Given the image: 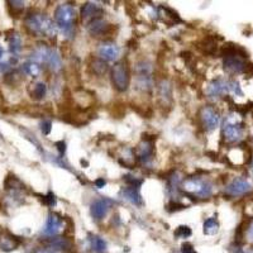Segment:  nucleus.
Masks as SVG:
<instances>
[{
	"label": "nucleus",
	"instance_id": "obj_1",
	"mask_svg": "<svg viewBox=\"0 0 253 253\" xmlns=\"http://www.w3.org/2000/svg\"><path fill=\"white\" fill-rule=\"evenodd\" d=\"M24 26L29 33L42 37H55L57 33L56 24L42 13H29L24 17Z\"/></svg>",
	"mask_w": 253,
	"mask_h": 253
},
{
	"label": "nucleus",
	"instance_id": "obj_2",
	"mask_svg": "<svg viewBox=\"0 0 253 253\" xmlns=\"http://www.w3.org/2000/svg\"><path fill=\"white\" fill-rule=\"evenodd\" d=\"M75 8L70 4H60L55 10V24L66 40L75 37Z\"/></svg>",
	"mask_w": 253,
	"mask_h": 253
},
{
	"label": "nucleus",
	"instance_id": "obj_3",
	"mask_svg": "<svg viewBox=\"0 0 253 253\" xmlns=\"http://www.w3.org/2000/svg\"><path fill=\"white\" fill-rule=\"evenodd\" d=\"M182 186H184L185 191L200 199L210 198L214 191L213 184L205 177H200V176H193V177L186 178Z\"/></svg>",
	"mask_w": 253,
	"mask_h": 253
},
{
	"label": "nucleus",
	"instance_id": "obj_4",
	"mask_svg": "<svg viewBox=\"0 0 253 253\" xmlns=\"http://www.w3.org/2000/svg\"><path fill=\"white\" fill-rule=\"evenodd\" d=\"M110 76H112V84L114 89L119 92H124L128 90L130 84V74L126 63L123 61H119L110 70Z\"/></svg>",
	"mask_w": 253,
	"mask_h": 253
},
{
	"label": "nucleus",
	"instance_id": "obj_5",
	"mask_svg": "<svg viewBox=\"0 0 253 253\" xmlns=\"http://www.w3.org/2000/svg\"><path fill=\"white\" fill-rule=\"evenodd\" d=\"M245 137V124L234 117H228L223 124V138L228 143H239Z\"/></svg>",
	"mask_w": 253,
	"mask_h": 253
},
{
	"label": "nucleus",
	"instance_id": "obj_6",
	"mask_svg": "<svg viewBox=\"0 0 253 253\" xmlns=\"http://www.w3.org/2000/svg\"><path fill=\"white\" fill-rule=\"evenodd\" d=\"M253 190V185L248 181L247 178L245 177H234L229 184L225 186L224 189V195L228 198H241L247 194H250Z\"/></svg>",
	"mask_w": 253,
	"mask_h": 253
},
{
	"label": "nucleus",
	"instance_id": "obj_7",
	"mask_svg": "<svg viewBox=\"0 0 253 253\" xmlns=\"http://www.w3.org/2000/svg\"><path fill=\"white\" fill-rule=\"evenodd\" d=\"M199 117H200V121H202L205 130H209V132L215 130L219 126V123H220V114L211 105L203 107L200 109V113H199Z\"/></svg>",
	"mask_w": 253,
	"mask_h": 253
},
{
	"label": "nucleus",
	"instance_id": "obj_8",
	"mask_svg": "<svg viewBox=\"0 0 253 253\" xmlns=\"http://www.w3.org/2000/svg\"><path fill=\"white\" fill-rule=\"evenodd\" d=\"M63 229V218L57 213H49L48 218L46 220L43 229H42V236L47 238H53L57 237L61 230Z\"/></svg>",
	"mask_w": 253,
	"mask_h": 253
},
{
	"label": "nucleus",
	"instance_id": "obj_9",
	"mask_svg": "<svg viewBox=\"0 0 253 253\" xmlns=\"http://www.w3.org/2000/svg\"><path fill=\"white\" fill-rule=\"evenodd\" d=\"M113 205H115L114 200L109 198H99L95 202H92L91 207H90V213L95 220H103L107 216L108 211L112 209Z\"/></svg>",
	"mask_w": 253,
	"mask_h": 253
},
{
	"label": "nucleus",
	"instance_id": "obj_10",
	"mask_svg": "<svg viewBox=\"0 0 253 253\" xmlns=\"http://www.w3.org/2000/svg\"><path fill=\"white\" fill-rule=\"evenodd\" d=\"M228 92H229V81L221 78L214 79L207 89L208 98L213 99V100L223 98Z\"/></svg>",
	"mask_w": 253,
	"mask_h": 253
},
{
	"label": "nucleus",
	"instance_id": "obj_11",
	"mask_svg": "<svg viewBox=\"0 0 253 253\" xmlns=\"http://www.w3.org/2000/svg\"><path fill=\"white\" fill-rule=\"evenodd\" d=\"M119 53H121V49L112 41H105V42L100 43V46L98 47L99 58L105 61V62L115 61L119 57Z\"/></svg>",
	"mask_w": 253,
	"mask_h": 253
},
{
	"label": "nucleus",
	"instance_id": "obj_12",
	"mask_svg": "<svg viewBox=\"0 0 253 253\" xmlns=\"http://www.w3.org/2000/svg\"><path fill=\"white\" fill-rule=\"evenodd\" d=\"M153 142L150 139H144L137 147V158L142 165H148L153 158Z\"/></svg>",
	"mask_w": 253,
	"mask_h": 253
},
{
	"label": "nucleus",
	"instance_id": "obj_13",
	"mask_svg": "<svg viewBox=\"0 0 253 253\" xmlns=\"http://www.w3.org/2000/svg\"><path fill=\"white\" fill-rule=\"evenodd\" d=\"M87 31L92 37H101L110 31V24H108L107 20L103 19L101 17L95 18L87 24Z\"/></svg>",
	"mask_w": 253,
	"mask_h": 253
},
{
	"label": "nucleus",
	"instance_id": "obj_14",
	"mask_svg": "<svg viewBox=\"0 0 253 253\" xmlns=\"http://www.w3.org/2000/svg\"><path fill=\"white\" fill-rule=\"evenodd\" d=\"M121 195L123 196L124 200H126L132 205H135V207H142L143 205V199H142L141 193H139V189H137V187H123L121 190Z\"/></svg>",
	"mask_w": 253,
	"mask_h": 253
},
{
	"label": "nucleus",
	"instance_id": "obj_15",
	"mask_svg": "<svg viewBox=\"0 0 253 253\" xmlns=\"http://www.w3.org/2000/svg\"><path fill=\"white\" fill-rule=\"evenodd\" d=\"M101 12L103 9L99 5L98 3H94V1H89V3H85L81 8V19L83 20H89L91 22L95 18H100Z\"/></svg>",
	"mask_w": 253,
	"mask_h": 253
},
{
	"label": "nucleus",
	"instance_id": "obj_16",
	"mask_svg": "<svg viewBox=\"0 0 253 253\" xmlns=\"http://www.w3.org/2000/svg\"><path fill=\"white\" fill-rule=\"evenodd\" d=\"M46 247L51 248V250L58 251V252H67L72 248L71 242L65 237H53V238L46 239Z\"/></svg>",
	"mask_w": 253,
	"mask_h": 253
},
{
	"label": "nucleus",
	"instance_id": "obj_17",
	"mask_svg": "<svg viewBox=\"0 0 253 253\" xmlns=\"http://www.w3.org/2000/svg\"><path fill=\"white\" fill-rule=\"evenodd\" d=\"M44 63H46V65H48V67L53 72H57L62 69V58H61V55L58 53L57 49L48 48V52H47L46 61H44Z\"/></svg>",
	"mask_w": 253,
	"mask_h": 253
},
{
	"label": "nucleus",
	"instance_id": "obj_18",
	"mask_svg": "<svg viewBox=\"0 0 253 253\" xmlns=\"http://www.w3.org/2000/svg\"><path fill=\"white\" fill-rule=\"evenodd\" d=\"M9 42V51L13 55V57L17 58L19 56V53L22 52V48H23V41H22V37H20L19 33L17 32H12V35L8 40Z\"/></svg>",
	"mask_w": 253,
	"mask_h": 253
},
{
	"label": "nucleus",
	"instance_id": "obj_19",
	"mask_svg": "<svg viewBox=\"0 0 253 253\" xmlns=\"http://www.w3.org/2000/svg\"><path fill=\"white\" fill-rule=\"evenodd\" d=\"M158 96L164 104L170 103L172 100V89L167 80H162L158 84Z\"/></svg>",
	"mask_w": 253,
	"mask_h": 253
},
{
	"label": "nucleus",
	"instance_id": "obj_20",
	"mask_svg": "<svg viewBox=\"0 0 253 253\" xmlns=\"http://www.w3.org/2000/svg\"><path fill=\"white\" fill-rule=\"evenodd\" d=\"M18 245H19V241L12 234L6 233L0 237V250L4 251V252L14 251L18 247Z\"/></svg>",
	"mask_w": 253,
	"mask_h": 253
},
{
	"label": "nucleus",
	"instance_id": "obj_21",
	"mask_svg": "<svg viewBox=\"0 0 253 253\" xmlns=\"http://www.w3.org/2000/svg\"><path fill=\"white\" fill-rule=\"evenodd\" d=\"M20 70H22V72H23L24 75H28L31 76V78H37L41 74L40 63L33 62V61L31 60L24 62L23 65H22V67H20Z\"/></svg>",
	"mask_w": 253,
	"mask_h": 253
},
{
	"label": "nucleus",
	"instance_id": "obj_22",
	"mask_svg": "<svg viewBox=\"0 0 253 253\" xmlns=\"http://www.w3.org/2000/svg\"><path fill=\"white\" fill-rule=\"evenodd\" d=\"M219 221L216 220V218H209L204 221V225H203V230H204V234L207 236H215L219 232Z\"/></svg>",
	"mask_w": 253,
	"mask_h": 253
},
{
	"label": "nucleus",
	"instance_id": "obj_23",
	"mask_svg": "<svg viewBox=\"0 0 253 253\" xmlns=\"http://www.w3.org/2000/svg\"><path fill=\"white\" fill-rule=\"evenodd\" d=\"M90 247L92 252L104 253L107 251V242L99 236H90Z\"/></svg>",
	"mask_w": 253,
	"mask_h": 253
},
{
	"label": "nucleus",
	"instance_id": "obj_24",
	"mask_svg": "<svg viewBox=\"0 0 253 253\" xmlns=\"http://www.w3.org/2000/svg\"><path fill=\"white\" fill-rule=\"evenodd\" d=\"M91 70L95 75L103 76L108 71V63L100 58H95L91 62Z\"/></svg>",
	"mask_w": 253,
	"mask_h": 253
},
{
	"label": "nucleus",
	"instance_id": "obj_25",
	"mask_svg": "<svg viewBox=\"0 0 253 253\" xmlns=\"http://www.w3.org/2000/svg\"><path fill=\"white\" fill-rule=\"evenodd\" d=\"M47 94V86L44 83H37L33 86V90H32L31 95L32 98L36 99V100H42V99L46 96Z\"/></svg>",
	"mask_w": 253,
	"mask_h": 253
},
{
	"label": "nucleus",
	"instance_id": "obj_26",
	"mask_svg": "<svg viewBox=\"0 0 253 253\" xmlns=\"http://www.w3.org/2000/svg\"><path fill=\"white\" fill-rule=\"evenodd\" d=\"M191 234H193V232L187 225H180L175 230V237H177V238H189V237H191Z\"/></svg>",
	"mask_w": 253,
	"mask_h": 253
},
{
	"label": "nucleus",
	"instance_id": "obj_27",
	"mask_svg": "<svg viewBox=\"0 0 253 253\" xmlns=\"http://www.w3.org/2000/svg\"><path fill=\"white\" fill-rule=\"evenodd\" d=\"M123 180L126 181V184L128 185V186L137 187V189H139V187H141V185L143 184V180H141V178H137V177H134V176H130V175H126L123 177Z\"/></svg>",
	"mask_w": 253,
	"mask_h": 253
},
{
	"label": "nucleus",
	"instance_id": "obj_28",
	"mask_svg": "<svg viewBox=\"0 0 253 253\" xmlns=\"http://www.w3.org/2000/svg\"><path fill=\"white\" fill-rule=\"evenodd\" d=\"M229 92H232L236 96H242L243 95V91H242V87L239 85L238 81L236 80H230L229 81Z\"/></svg>",
	"mask_w": 253,
	"mask_h": 253
},
{
	"label": "nucleus",
	"instance_id": "obj_29",
	"mask_svg": "<svg viewBox=\"0 0 253 253\" xmlns=\"http://www.w3.org/2000/svg\"><path fill=\"white\" fill-rule=\"evenodd\" d=\"M43 202L44 204L48 205V207H55V205L57 204V199H56L55 194L49 191L46 196H43Z\"/></svg>",
	"mask_w": 253,
	"mask_h": 253
},
{
	"label": "nucleus",
	"instance_id": "obj_30",
	"mask_svg": "<svg viewBox=\"0 0 253 253\" xmlns=\"http://www.w3.org/2000/svg\"><path fill=\"white\" fill-rule=\"evenodd\" d=\"M52 129V122L51 121H43L41 123V132L44 135H48Z\"/></svg>",
	"mask_w": 253,
	"mask_h": 253
},
{
	"label": "nucleus",
	"instance_id": "obj_31",
	"mask_svg": "<svg viewBox=\"0 0 253 253\" xmlns=\"http://www.w3.org/2000/svg\"><path fill=\"white\" fill-rule=\"evenodd\" d=\"M9 6L12 9H14V10H17V12H22L24 9V3L23 1H9Z\"/></svg>",
	"mask_w": 253,
	"mask_h": 253
},
{
	"label": "nucleus",
	"instance_id": "obj_32",
	"mask_svg": "<svg viewBox=\"0 0 253 253\" xmlns=\"http://www.w3.org/2000/svg\"><path fill=\"white\" fill-rule=\"evenodd\" d=\"M245 236L247 237L248 241L253 242V219L250 221V223H248L247 229L245 230Z\"/></svg>",
	"mask_w": 253,
	"mask_h": 253
},
{
	"label": "nucleus",
	"instance_id": "obj_33",
	"mask_svg": "<svg viewBox=\"0 0 253 253\" xmlns=\"http://www.w3.org/2000/svg\"><path fill=\"white\" fill-rule=\"evenodd\" d=\"M181 253H196L195 248L190 243H182L181 245Z\"/></svg>",
	"mask_w": 253,
	"mask_h": 253
},
{
	"label": "nucleus",
	"instance_id": "obj_34",
	"mask_svg": "<svg viewBox=\"0 0 253 253\" xmlns=\"http://www.w3.org/2000/svg\"><path fill=\"white\" fill-rule=\"evenodd\" d=\"M56 147H57V151L58 153H60V156H63L65 155V152H66V143L63 141H60V142H56Z\"/></svg>",
	"mask_w": 253,
	"mask_h": 253
},
{
	"label": "nucleus",
	"instance_id": "obj_35",
	"mask_svg": "<svg viewBox=\"0 0 253 253\" xmlns=\"http://www.w3.org/2000/svg\"><path fill=\"white\" fill-rule=\"evenodd\" d=\"M33 253H61V252H58V251H55V250H51V248L48 247H38L36 248Z\"/></svg>",
	"mask_w": 253,
	"mask_h": 253
},
{
	"label": "nucleus",
	"instance_id": "obj_36",
	"mask_svg": "<svg viewBox=\"0 0 253 253\" xmlns=\"http://www.w3.org/2000/svg\"><path fill=\"white\" fill-rule=\"evenodd\" d=\"M105 185H107V181H105V178L104 177H99L95 180V186L98 187V189H103Z\"/></svg>",
	"mask_w": 253,
	"mask_h": 253
},
{
	"label": "nucleus",
	"instance_id": "obj_37",
	"mask_svg": "<svg viewBox=\"0 0 253 253\" xmlns=\"http://www.w3.org/2000/svg\"><path fill=\"white\" fill-rule=\"evenodd\" d=\"M4 60V49L3 47L0 46V61H3Z\"/></svg>",
	"mask_w": 253,
	"mask_h": 253
},
{
	"label": "nucleus",
	"instance_id": "obj_38",
	"mask_svg": "<svg viewBox=\"0 0 253 253\" xmlns=\"http://www.w3.org/2000/svg\"><path fill=\"white\" fill-rule=\"evenodd\" d=\"M251 172L253 173V157H252V160H251Z\"/></svg>",
	"mask_w": 253,
	"mask_h": 253
}]
</instances>
